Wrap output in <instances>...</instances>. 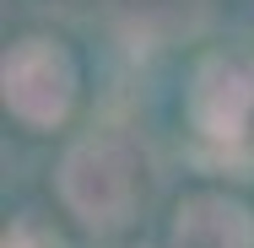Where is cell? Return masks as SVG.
<instances>
[{
    "instance_id": "obj_1",
    "label": "cell",
    "mask_w": 254,
    "mask_h": 248,
    "mask_svg": "<svg viewBox=\"0 0 254 248\" xmlns=\"http://www.w3.org/2000/svg\"><path fill=\"white\" fill-rule=\"evenodd\" d=\"M60 195L87 227L114 232V227H125L135 216V205L146 195V167H141L130 141L92 135V141L70 146L65 167H60Z\"/></svg>"
},
{
    "instance_id": "obj_5",
    "label": "cell",
    "mask_w": 254,
    "mask_h": 248,
    "mask_svg": "<svg viewBox=\"0 0 254 248\" xmlns=\"http://www.w3.org/2000/svg\"><path fill=\"white\" fill-rule=\"evenodd\" d=\"M5 248H49V238H44L38 227H11V232H5Z\"/></svg>"
},
{
    "instance_id": "obj_3",
    "label": "cell",
    "mask_w": 254,
    "mask_h": 248,
    "mask_svg": "<svg viewBox=\"0 0 254 248\" xmlns=\"http://www.w3.org/2000/svg\"><path fill=\"white\" fill-rule=\"evenodd\" d=\"M190 119L211 141H238L254 119V76L238 59H205L190 87Z\"/></svg>"
},
{
    "instance_id": "obj_2",
    "label": "cell",
    "mask_w": 254,
    "mask_h": 248,
    "mask_svg": "<svg viewBox=\"0 0 254 248\" xmlns=\"http://www.w3.org/2000/svg\"><path fill=\"white\" fill-rule=\"evenodd\" d=\"M0 81H5V108L22 124H33V130L60 124L70 113V102H76V65L49 38L11 44L5 65H0Z\"/></svg>"
},
{
    "instance_id": "obj_4",
    "label": "cell",
    "mask_w": 254,
    "mask_h": 248,
    "mask_svg": "<svg viewBox=\"0 0 254 248\" xmlns=\"http://www.w3.org/2000/svg\"><path fill=\"white\" fill-rule=\"evenodd\" d=\"M173 248H254V221L244 205L222 195H195L179 205Z\"/></svg>"
}]
</instances>
